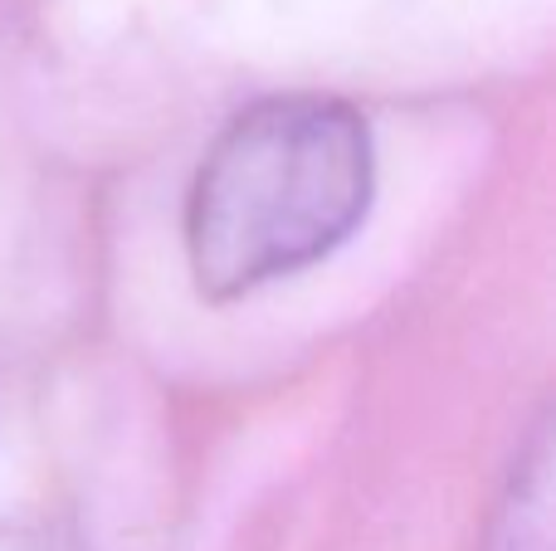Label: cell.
I'll return each instance as SVG.
<instances>
[{
	"label": "cell",
	"instance_id": "obj_1",
	"mask_svg": "<svg viewBox=\"0 0 556 551\" xmlns=\"http://www.w3.org/2000/svg\"><path fill=\"white\" fill-rule=\"evenodd\" d=\"M376 195L371 127L327 93L260 98L225 123L186 195L201 298L235 303L346 244Z\"/></svg>",
	"mask_w": 556,
	"mask_h": 551
},
{
	"label": "cell",
	"instance_id": "obj_2",
	"mask_svg": "<svg viewBox=\"0 0 556 551\" xmlns=\"http://www.w3.org/2000/svg\"><path fill=\"white\" fill-rule=\"evenodd\" d=\"M489 551H552V439L542 430L513 474Z\"/></svg>",
	"mask_w": 556,
	"mask_h": 551
}]
</instances>
